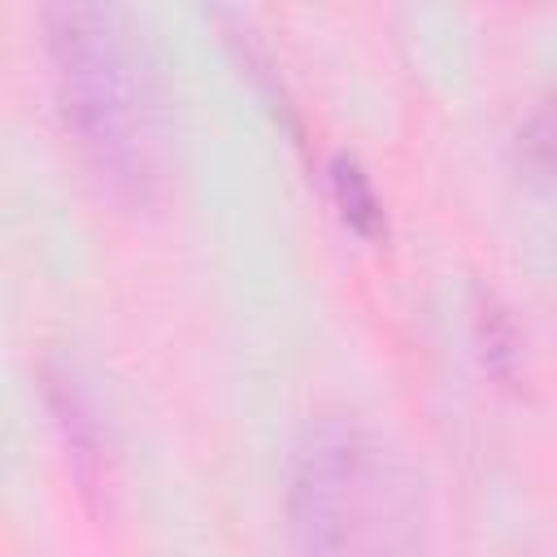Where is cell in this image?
<instances>
[{
	"label": "cell",
	"mask_w": 557,
	"mask_h": 557,
	"mask_svg": "<svg viewBox=\"0 0 557 557\" xmlns=\"http://www.w3.org/2000/svg\"><path fill=\"white\" fill-rule=\"evenodd\" d=\"M57 109L96 183L126 209H148L170 183V117L135 17L109 0L39 9Z\"/></svg>",
	"instance_id": "obj_1"
},
{
	"label": "cell",
	"mask_w": 557,
	"mask_h": 557,
	"mask_svg": "<svg viewBox=\"0 0 557 557\" xmlns=\"http://www.w3.org/2000/svg\"><path fill=\"white\" fill-rule=\"evenodd\" d=\"M287 527L300 557H422V483L379 426L318 413L292 444Z\"/></svg>",
	"instance_id": "obj_2"
},
{
	"label": "cell",
	"mask_w": 557,
	"mask_h": 557,
	"mask_svg": "<svg viewBox=\"0 0 557 557\" xmlns=\"http://www.w3.org/2000/svg\"><path fill=\"white\" fill-rule=\"evenodd\" d=\"M39 379H44V400H48V413H52V426H57V440L65 448V461H70L78 492L91 500L96 513H109L113 440H109V422L100 418L96 392L87 387L78 366L65 357H48L39 366Z\"/></svg>",
	"instance_id": "obj_3"
},
{
	"label": "cell",
	"mask_w": 557,
	"mask_h": 557,
	"mask_svg": "<svg viewBox=\"0 0 557 557\" xmlns=\"http://www.w3.org/2000/svg\"><path fill=\"white\" fill-rule=\"evenodd\" d=\"M326 178H331V196H335L339 218H344L357 235L383 239V235H387V213H383V200H379L370 174L361 170V161L348 157V152H335L331 165H326Z\"/></svg>",
	"instance_id": "obj_4"
},
{
	"label": "cell",
	"mask_w": 557,
	"mask_h": 557,
	"mask_svg": "<svg viewBox=\"0 0 557 557\" xmlns=\"http://www.w3.org/2000/svg\"><path fill=\"white\" fill-rule=\"evenodd\" d=\"M474 335H479V348H483V366L496 374V379H513L518 370V326L509 318V309H500L492 296L479 300L474 309Z\"/></svg>",
	"instance_id": "obj_5"
},
{
	"label": "cell",
	"mask_w": 557,
	"mask_h": 557,
	"mask_svg": "<svg viewBox=\"0 0 557 557\" xmlns=\"http://www.w3.org/2000/svg\"><path fill=\"white\" fill-rule=\"evenodd\" d=\"M518 157L531 174H544V178L557 174V91L518 131Z\"/></svg>",
	"instance_id": "obj_6"
}]
</instances>
